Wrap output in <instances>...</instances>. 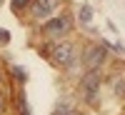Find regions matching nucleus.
Here are the masks:
<instances>
[{"label": "nucleus", "mask_w": 125, "mask_h": 115, "mask_svg": "<svg viewBox=\"0 0 125 115\" xmlns=\"http://www.w3.org/2000/svg\"><path fill=\"white\" fill-rule=\"evenodd\" d=\"M100 85H103V73L100 70H88L80 80V90L85 100L90 105H98V93H100Z\"/></svg>", "instance_id": "1"}, {"label": "nucleus", "mask_w": 125, "mask_h": 115, "mask_svg": "<svg viewBox=\"0 0 125 115\" xmlns=\"http://www.w3.org/2000/svg\"><path fill=\"white\" fill-rule=\"evenodd\" d=\"M50 58H53L55 65H73L78 58V48L70 43V40H60V43L53 45V50H50Z\"/></svg>", "instance_id": "2"}, {"label": "nucleus", "mask_w": 125, "mask_h": 115, "mask_svg": "<svg viewBox=\"0 0 125 115\" xmlns=\"http://www.w3.org/2000/svg\"><path fill=\"white\" fill-rule=\"evenodd\" d=\"M70 28H73L70 15H58V18L48 20V23L43 25V33H45V38L58 40V38H62V35H68V33H70Z\"/></svg>", "instance_id": "3"}, {"label": "nucleus", "mask_w": 125, "mask_h": 115, "mask_svg": "<svg viewBox=\"0 0 125 115\" xmlns=\"http://www.w3.org/2000/svg\"><path fill=\"white\" fill-rule=\"evenodd\" d=\"M105 58H108V53H105V45H90L88 50H85V68L88 70H100V65L105 63Z\"/></svg>", "instance_id": "4"}, {"label": "nucleus", "mask_w": 125, "mask_h": 115, "mask_svg": "<svg viewBox=\"0 0 125 115\" xmlns=\"http://www.w3.org/2000/svg\"><path fill=\"white\" fill-rule=\"evenodd\" d=\"M58 10V0H35L33 5V15L35 18H48Z\"/></svg>", "instance_id": "5"}, {"label": "nucleus", "mask_w": 125, "mask_h": 115, "mask_svg": "<svg viewBox=\"0 0 125 115\" xmlns=\"http://www.w3.org/2000/svg\"><path fill=\"white\" fill-rule=\"evenodd\" d=\"M78 18H80V23H90V20H93V8L85 3V5H80V10H78Z\"/></svg>", "instance_id": "6"}, {"label": "nucleus", "mask_w": 125, "mask_h": 115, "mask_svg": "<svg viewBox=\"0 0 125 115\" xmlns=\"http://www.w3.org/2000/svg\"><path fill=\"white\" fill-rule=\"evenodd\" d=\"M28 3H30V0H10V8H13V10H23Z\"/></svg>", "instance_id": "7"}, {"label": "nucleus", "mask_w": 125, "mask_h": 115, "mask_svg": "<svg viewBox=\"0 0 125 115\" xmlns=\"http://www.w3.org/2000/svg\"><path fill=\"white\" fill-rule=\"evenodd\" d=\"M115 95L125 98V80H118V83H115Z\"/></svg>", "instance_id": "8"}, {"label": "nucleus", "mask_w": 125, "mask_h": 115, "mask_svg": "<svg viewBox=\"0 0 125 115\" xmlns=\"http://www.w3.org/2000/svg\"><path fill=\"white\" fill-rule=\"evenodd\" d=\"M8 40H10V33L8 30H0V45H5Z\"/></svg>", "instance_id": "9"}, {"label": "nucleus", "mask_w": 125, "mask_h": 115, "mask_svg": "<svg viewBox=\"0 0 125 115\" xmlns=\"http://www.w3.org/2000/svg\"><path fill=\"white\" fill-rule=\"evenodd\" d=\"M13 73H15V78H20V80H25V70H23V68H13Z\"/></svg>", "instance_id": "10"}, {"label": "nucleus", "mask_w": 125, "mask_h": 115, "mask_svg": "<svg viewBox=\"0 0 125 115\" xmlns=\"http://www.w3.org/2000/svg\"><path fill=\"white\" fill-rule=\"evenodd\" d=\"M53 115H70V110H68V108H55Z\"/></svg>", "instance_id": "11"}, {"label": "nucleus", "mask_w": 125, "mask_h": 115, "mask_svg": "<svg viewBox=\"0 0 125 115\" xmlns=\"http://www.w3.org/2000/svg\"><path fill=\"white\" fill-rule=\"evenodd\" d=\"M3 110H5V103H3V98H0V115H3Z\"/></svg>", "instance_id": "12"}]
</instances>
